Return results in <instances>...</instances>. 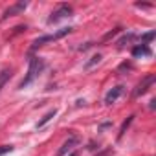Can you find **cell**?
<instances>
[{"instance_id": "obj_1", "label": "cell", "mask_w": 156, "mask_h": 156, "mask_svg": "<svg viewBox=\"0 0 156 156\" xmlns=\"http://www.w3.org/2000/svg\"><path fill=\"white\" fill-rule=\"evenodd\" d=\"M44 61L41 59V57H31L30 59V68H28V73L24 75V79H22V83H20V87L19 88H26V87H30L37 77L41 75V72L44 70Z\"/></svg>"}, {"instance_id": "obj_2", "label": "cell", "mask_w": 156, "mask_h": 156, "mask_svg": "<svg viewBox=\"0 0 156 156\" xmlns=\"http://www.w3.org/2000/svg\"><path fill=\"white\" fill-rule=\"evenodd\" d=\"M73 28H61V30H57L55 33H51V35H44V37H39V39H35L33 42H31V48H30V51H35L37 48H41V46H44L46 42H51V41H59V39H62V37H66L70 31H72Z\"/></svg>"}, {"instance_id": "obj_3", "label": "cell", "mask_w": 156, "mask_h": 156, "mask_svg": "<svg viewBox=\"0 0 156 156\" xmlns=\"http://www.w3.org/2000/svg\"><path fill=\"white\" fill-rule=\"evenodd\" d=\"M72 13H73L72 6L61 4V6L48 17V24H55V22H59V20H62V19H68V17H72Z\"/></svg>"}, {"instance_id": "obj_4", "label": "cell", "mask_w": 156, "mask_h": 156, "mask_svg": "<svg viewBox=\"0 0 156 156\" xmlns=\"http://www.w3.org/2000/svg\"><path fill=\"white\" fill-rule=\"evenodd\" d=\"M79 136H75V134H72V136H68V140L59 147V151H57V154L55 156H68L70 152H73V149L79 145Z\"/></svg>"}, {"instance_id": "obj_5", "label": "cell", "mask_w": 156, "mask_h": 156, "mask_svg": "<svg viewBox=\"0 0 156 156\" xmlns=\"http://www.w3.org/2000/svg\"><path fill=\"white\" fill-rule=\"evenodd\" d=\"M154 81H156V75H154V73H149V75H145V77H143V81H141V83H140V85L134 88V92H132V98L136 99V98L143 96V94H145V92H147V90H149L152 85H154Z\"/></svg>"}, {"instance_id": "obj_6", "label": "cell", "mask_w": 156, "mask_h": 156, "mask_svg": "<svg viewBox=\"0 0 156 156\" xmlns=\"http://www.w3.org/2000/svg\"><path fill=\"white\" fill-rule=\"evenodd\" d=\"M26 8H28V2H17V4L9 6V8L2 13V20H6V19H9V17H15V15L24 13V9H26Z\"/></svg>"}, {"instance_id": "obj_7", "label": "cell", "mask_w": 156, "mask_h": 156, "mask_svg": "<svg viewBox=\"0 0 156 156\" xmlns=\"http://www.w3.org/2000/svg\"><path fill=\"white\" fill-rule=\"evenodd\" d=\"M123 92H125V87L123 85H118V87H114L112 90H108L107 92V96H105V103L107 105H112V103H116L121 96H123Z\"/></svg>"}, {"instance_id": "obj_8", "label": "cell", "mask_w": 156, "mask_h": 156, "mask_svg": "<svg viewBox=\"0 0 156 156\" xmlns=\"http://www.w3.org/2000/svg\"><path fill=\"white\" fill-rule=\"evenodd\" d=\"M152 51H151V48L147 44H136L132 48V57H149Z\"/></svg>"}, {"instance_id": "obj_9", "label": "cell", "mask_w": 156, "mask_h": 156, "mask_svg": "<svg viewBox=\"0 0 156 156\" xmlns=\"http://www.w3.org/2000/svg\"><path fill=\"white\" fill-rule=\"evenodd\" d=\"M11 75H13V70L11 68H4L2 72H0V90L6 87V83L11 79Z\"/></svg>"}, {"instance_id": "obj_10", "label": "cell", "mask_w": 156, "mask_h": 156, "mask_svg": "<svg viewBox=\"0 0 156 156\" xmlns=\"http://www.w3.org/2000/svg\"><path fill=\"white\" fill-rule=\"evenodd\" d=\"M55 116H57V110H55V108H53V110H50V112H46V114L42 116V119L37 123V129H42V127H44L46 123H50V121H51Z\"/></svg>"}, {"instance_id": "obj_11", "label": "cell", "mask_w": 156, "mask_h": 156, "mask_svg": "<svg viewBox=\"0 0 156 156\" xmlns=\"http://www.w3.org/2000/svg\"><path fill=\"white\" fill-rule=\"evenodd\" d=\"M134 39H136V33H132V31H130V33H127V35H123V37L118 41V48H119V50H121V48H125V46H127V44H130Z\"/></svg>"}, {"instance_id": "obj_12", "label": "cell", "mask_w": 156, "mask_h": 156, "mask_svg": "<svg viewBox=\"0 0 156 156\" xmlns=\"http://www.w3.org/2000/svg\"><path fill=\"white\" fill-rule=\"evenodd\" d=\"M101 59H103V57H101L99 53L92 55V57H90V59H88V61L85 62V70H87V72H88V70H92V68H94L96 64H99V62H101Z\"/></svg>"}, {"instance_id": "obj_13", "label": "cell", "mask_w": 156, "mask_h": 156, "mask_svg": "<svg viewBox=\"0 0 156 156\" xmlns=\"http://www.w3.org/2000/svg\"><path fill=\"white\" fill-rule=\"evenodd\" d=\"M132 121H134V114H132V116H129V118L123 121V125H121V129H119V134H118V140H121V138H123V134L127 132V129L130 127V123H132Z\"/></svg>"}, {"instance_id": "obj_14", "label": "cell", "mask_w": 156, "mask_h": 156, "mask_svg": "<svg viewBox=\"0 0 156 156\" xmlns=\"http://www.w3.org/2000/svg\"><path fill=\"white\" fill-rule=\"evenodd\" d=\"M154 37H156V31L151 30V31H147V33H143V35L140 37V44H147V46H149V42H151Z\"/></svg>"}, {"instance_id": "obj_15", "label": "cell", "mask_w": 156, "mask_h": 156, "mask_svg": "<svg viewBox=\"0 0 156 156\" xmlns=\"http://www.w3.org/2000/svg\"><path fill=\"white\" fill-rule=\"evenodd\" d=\"M119 31H121V28H114L112 31H108V33H107V35H105V37L101 39V42H103V44H107V42H108V41H110L112 37H116V35H118Z\"/></svg>"}, {"instance_id": "obj_16", "label": "cell", "mask_w": 156, "mask_h": 156, "mask_svg": "<svg viewBox=\"0 0 156 156\" xmlns=\"http://www.w3.org/2000/svg\"><path fill=\"white\" fill-rule=\"evenodd\" d=\"M130 68H132V64H130V62H123V64L118 68V72H119V73H123V72H127V70H130Z\"/></svg>"}, {"instance_id": "obj_17", "label": "cell", "mask_w": 156, "mask_h": 156, "mask_svg": "<svg viewBox=\"0 0 156 156\" xmlns=\"http://www.w3.org/2000/svg\"><path fill=\"white\" fill-rule=\"evenodd\" d=\"M11 151H13L11 145H2V147H0V156H4L6 152H11Z\"/></svg>"}, {"instance_id": "obj_18", "label": "cell", "mask_w": 156, "mask_h": 156, "mask_svg": "<svg viewBox=\"0 0 156 156\" xmlns=\"http://www.w3.org/2000/svg\"><path fill=\"white\" fill-rule=\"evenodd\" d=\"M107 154H108V151H103V152H101L99 156H107Z\"/></svg>"}, {"instance_id": "obj_19", "label": "cell", "mask_w": 156, "mask_h": 156, "mask_svg": "<svg viewBox=\"0 0 156 156\" xmlns=\"http://www.w3.org/2000/svg\"><path fill=\"white\" fill-rule=\"evenodd\" d=\"M68 156H77V152H70V154H68Z\"/></svg>"}]
</instances>
